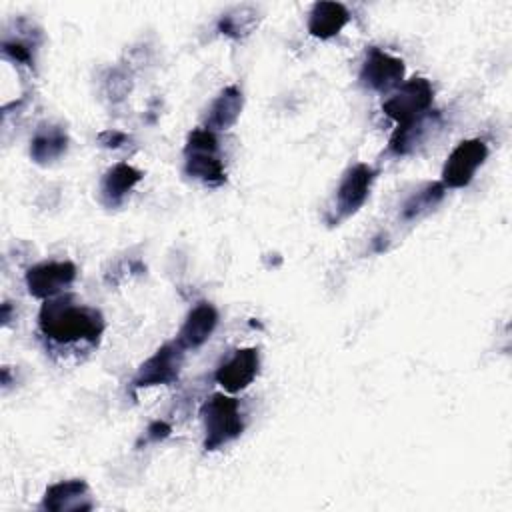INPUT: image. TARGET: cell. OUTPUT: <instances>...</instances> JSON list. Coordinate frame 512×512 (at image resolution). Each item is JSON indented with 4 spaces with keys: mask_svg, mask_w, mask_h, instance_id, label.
<instances>
[{
    "mask_svg": "<svg viewBox=\"0 0 512 512\" xmlns=\"http://www.w3.org/2000/svg\"><path fill=\"white\" fill-rule=\"evenodd\" d=\"M68 148V136L60 126H42L32 142H30V156L38 164H48L60 158Z\"/></svg>",
    "mask_w": 512,
    "mask_h": 512,
    "instance_id": "cell-17",
    "label": "cell"
},
{
    "mask_svg": "<svg viewBox=\"0 0 512 512\" xmlns=\"http://www.w3.org/2000/svg\"><path fill=\"white\" fill-rule=\"evenodd\" d=\"M242 90L232 84L226 86L210 104L206 114V128L208 130H228L236 124L242 112Z\"/></svg>",
    "mask_w": 512,
    "mask_h": 512,
    "instance_id": "cell-16",
    "label": "cell"
},
{
    "mask_svg": "<svg viewBox=\"0 0 512 512\" xmlns=\"http://www.w3.org/2000/svg\"><path fill=\"white\" fill-rule=\"evenodd\" d=\"M254 20H256V10L242 6V8H236L228 14H224L218 22V30L226 36L240 38V36L248 34V30L254 26Z\"/></svg>",
    "mask_w": 512,
    "mask_h": 512,
    "instance_id": "cell-19",
    "label": "cell"
},
{
    "mask_svg": "<svg viewBox=\"0 0 512 512\" xmlns=\"http://www.w3.org/2000/svg\"><path fill=\"white\" fill-rule=\"evenodd\" d=\"M488 156V146L478 140H462L446 158L442 168V184L444 188H464L472 182L476 170L484 164Z\"/></svg>",
    "mask_w": 512,
    "mask_h": 512,
    "instance_id": "cell-5",
    "label": "cell"
},
{
    "mask_svg": "<svg viewBox=\"0 0 512 512\" xmlns=\"http://www.w3.org/2000/svg\"><path fill=\"white\" fill-rule=\"evenodd\" d=\"M350 22V12L340 2H316L308 16V32L314 38L328 40L342 32Z\"/></svg>",
    "mask_w": 512,
    "mask_h": 512,
    "instance_id": "cell-15",
    "label": "cell"
},
{
    "mask_svg": "<svg viewBox=\"0 0 512 512\" xmlns=\"http://www.w3.org/2000/svg\"><path fill=\"white\" fill-rule=\"evenodd\" d=\"M404 78V62L380 48H370L366 52L360 84L374 92H390L400 86Z\"/></svg>",
    "mask_w": 512,
    "mask_h": 512,
    "instance_id": "cell-8",
    "label": "cell"
},
{
    "mask_svg": "<svg viewBox=\"0 0 512 512\" xmlns=\"http://www.w3.org/2000/svg\"><path fill=\"white\" fill-rule=\"evenodd\" d=\"M202 422H204V448L206 450H218L224 444L236 440L242 430V414L238 400L226 394H212L200 410Z\"/></svg>",
    "mask_w": 512,
    "mask_h": 512,
    "instance_id": "cell-2",
    "label": "cell"
},
{
    "mask_svg": "<svg viewBox=\"0 0 512 512\" xmlns=\"http://www.w3.org/2000/svg\"><path fill=\"white\" fill-rule=\"evenodd\" d=\"M38 328L56 346H94L104 332V320L98 310L76 304L74 296L60 294L44 300L38 314Z\"/></svg>",
    "mask_w": 512,
    "mask_h": 512,
    "instance_id": "cell-1",
    "label": "cell"
},
{
    "mask_svg": "<svg viewBox=\"0 0 512 512\" xmlns=\"http://www.w3.org/2000/svg\"><path fill=\"white\" fill-rule=\"evenodd\" d=\"M98 140L106 148H118V146H122L128 140V136L124 132H118V130H106V132H102L98 136Z\"/></svg>",
    "mask_w": 512,
    "mask_h": 512,
    "instance_id": "cell-21",
    "label": "cell"
},
{
    "mask_svg": "<svg viewBox=\"0 0 512 512\" xmlns=\"http://www.w3.org/2000/svg\"><path fill=\"white\" fill-rule=\"evenodd\" d=\"M218 324V312L210 302H198L186 316L182 328L178 330L176 342L188 350V348H198L202 346L210 334L214 332Z\"/></svg>",
    "mask_w": 512,
    "mask_h": 512,
    "instance_id": "cell-13",
    "label": "cell"
},
{
    "mask_svg": "<svg viewBox=\"0 0 512 512\" xmlns=\"http://www.w3.org/2000/svg\"><path fill=\"white\" fill-rule=\"evenodd\" d=\"M170 434V426L164 422V420H156L148 426L146 430V440L148 442H158V440H164L166 436Z\"/></svg>",
    "mask_w": 512,
    "mask_h": 512,
    "instance_id": "cell-22",
    "label": "cell"
},
{
    "mask_svg": "<svg viewBox=\"0 0 512 512\" xmlns=\"http://www.w3.org/2000/svg\"><path fill=\"white\" fill-rule=\"evenodd\" d=\"M374 178V168L364 162H358L344 172L336 190V220L352 216L366 202Z\"/></svg>",
    "mask_w": 512,
    "mask_h": 512,
    "instance_id": "cell-7",
    "label": "cell"
},
{
    "mask_svg": "<svg viewBox=\"0 0 512 512\" xmlns=\"http://www.w3.org/2000/svg\"><path fill=\"white\" fill-rule=\"evenodd\" d=\"M182 360H184V348L176 340L170 344H164L140 366L138 374L132 380V386L144 388V386L174 382L180 374Z\"/></svg>",
    "mask_w": 512,
    "mask_h": 512,
    "instance_id": "cell-9",
    "label": "cell"
},
{
    "mask_svg": "<svg viewBox=\"0 0 512 512\" xmlns=\"http://www.w3.org/2000/svg\"><path fill=\"white\" fill-rule=\"evenodd\" d=\"M26 288L34 298L48 300L60 296L74 280L76 266L70 260L40 262L26 272Z\"/></svg>",
    "mask_w": 512,
    "mask_h": 512,
    "instance_id": "cell-6",
    "label": "cell"
},
{
    "mask_svg": "<svg viewBox=\"0 0 512 512\" xmlns=\"http://www.w3.org/2000/svg\"><path fill=\"white\" fill-rule=\"evenodd\" d=\"M260 354L258 348H238L234 354L216 368V382L230 394L244 390L258 374Z\"/></svg>",
    "mask_w": 512,
    "mask_h": 512,
    "instance_id": "cell-10",
    "label": "cell"
},
{
    "mask_svg": "<svg viewBox=\"0 0 512 512\" xmlns=\"http://www.w3.org/2000/svg\"><path fill=\"white\" fill-rule=\"evenodd\" d=\"M2 320H4V324L10 320V304L2 306Z\"/></svg>",
    "mask_w": 512,
    "mask_h": 512,
    "instance_id": "cell-23",
    "label": "cell"
},
{
    "mask_svg": "<svg viewBox=\"0 0 512 512\" xmlns=\"http://www.w3.org/2000/svg\"><path fill=\"white\" fill-rule=\"evenodd\" d=\"M434 100V90L426 78H412L400 84L388 100L382 104L386 116L396 120L398 124L412 120L430 110Z\"/></svg>",
    "mask_w": 512,
    "mask_h": 512,
    "instance_id": "cell-4",
    "label": "cell"
},
{
    "mask_svg": "<svg viewBox=\"0 0 512 512\" xmlns=\"http://www.w3.org/2000/svg\"><path fill=\"white\" fill-rule=\"evenodd\" d=\"M440 128V114L438 112H424L412 120H406L398 124L390 138V152L396 156H404L414 152L418 146H422L434 130Z\"/></svg>",
    "mask_w": 512,
    "mask_h": 512,
    "instance_id": "cell-11",
    "label": "cell"
},
{
    "mask_svg": "<svg viewBox=\"0 0 512 512\" xmlns=\"http://www.w3.org/2000/svg\"><path fill=\"white\" fill-rule=\"evenodd\" d=\"M142 180V172L128 162H118L100 180L98 198L106 208H118L130 190Z\"/></svg>",
    "mask_w": 512,
    "mask_h": 512,
    "instance_id": "cell-12",
    "label": "cell"
},
{
    "mask_svg": "<svg viewBox=\"0 0 512 512\" xmlns=\"http://www.w3.org/2000/svg\"><path fill=\"white\" fill-rule=\"evenodd\" d=\"M184 172L206 186H220L226 182V170L218 156V140L212 130L196 128L188 134L184 146Z\"/></svg>",
    "mask_w": 512,
    "mask_h": 512,
    "instance_id": "cell-3",
    "label": "cell"
},
{
    "mask_svg": "<svg viewBox=\"0 0 512 512\" xmlns=\"http://www.w3.org/2000/svg\"><path fill=\"white\" fill-rule=\"evenodd\" d=\"M2 54L10 58L12 62L32 66V50L24 40H4L2 42Z\"/></svg>",
    "mask_w": 512,
    "mask_h": 512,
    "instance_id": "cell-20",
    "label": "cell"
},
{
    "mask_svg": "<svg viewBox=\"0 0 512 512\" xmlns=\"http://www.w3.org/2000/svg\"><path fill=\"white\" fill-rule=\"evenodd\" d=\"M42 508L52 512L90 510L92 504L88 502V484L84 480L74 478L48 486L42 498Z\"/></svg>",
    "mask_w": 512,
    "mask_h": 512,
    "instance_id": "cell-14",
    "label": "cell"
},
{
    "mask_svg": "<svg viewBox=\"0 0 512 512\" xmlns=\"http://www.w3.org/2000/svg\"><path fill=\"white\" fill-rule=\"evenodd\" d=\"M446 194V188L442 182H430L418 192H414L402 206V220H418L420 216L434 210Z\"/></svg>",
    "mask_w": 512,
    "mask_h": 512,
    "instance_id": "cell-18",
    "label": "cell"
}]
</instances>
